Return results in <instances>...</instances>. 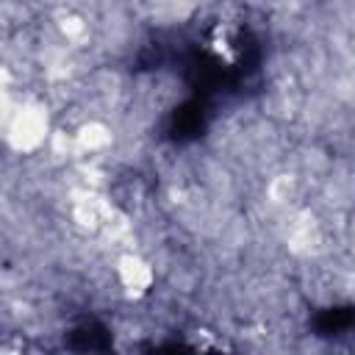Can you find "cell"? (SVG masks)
Here are the masks:
<instances>
[{
	"label": "cell",
	"instance_id": "6da1fadb",
	"mask_svg": "<svg viewBox=\"0 0 355 355\" xmlns=\"http://www.w3.org/2000/svg\"><path fill=\"white\" fill-rule=\"evenodd\" d=\"M205 128H208V111H205L202 97H191V100L180 103L166 119V136L178 144L200 139L205 133Z\"/></svg>",
	"mask_w": 355,
	"mask_h": 355
},
{
	"label": "cell",
	"instance_id": "7a4b0ae2",
	"mask_svg": "<svg viewBox=\"0 0 355 355\" xmlns=\"http://www.w3.org/2000/svg\"><path fill=\"white\" fill-rule=\"evenodd\" d=\"M67 347L75 352H105L111 349V333L100 322H83L67 336Z\"/></svg>",
	"mask_w": 355,
	"mask_h": 355
},
{
	"label": "cell",
	"instance_id": "3957f363",
	"mask_svg": "<svg viewBox=\"0 0 355 355\" xmlns=\"http://www.w3.org/2000/svg\"><path fill=\"white\" fill-rule=\"evenodd\" d=\"M355 319V308L352 305H341V308H324L316 313L313 327L319 336H336L341 330H349Z\"/></svg>",
	"mask_w": 355,
	"mask_h": 355
}]
</instances>
